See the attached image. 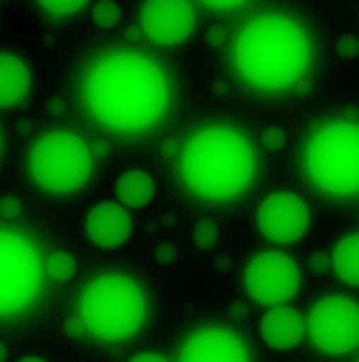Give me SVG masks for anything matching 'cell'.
I'll use <instances>...</instances> for the list:
<instances>
[{"mask_svg":"<svg viewBox=\"0 0 359 362\" xmlns=\"http://www.w3.org/2000/svg\"><path fill=\"white\" fill-rule=\"evenodd\" d=\"M84 103L108 130L143 133L165 117L170 84L149 57L117 52L92 65L84 81Z\"/></svg>","mask_w":359,"mask_h":362,"instance_id":"1","label":"cell"},{"mask_svg":"<svg viewBox=\"0 0 359 362\" xmlns=\"http://www.w3.org/2000/svg\"><path fill=\"white\" fill-rule=\"evenodd\" d=\"M233 62L246 84L262 92L295 87L308 71L311 41L292 16L265 14L240 30Z\"/></svg>","mask_w":359,"mask_h":362,"instance_id":"2","label":"cell"},{"mask_svg":"<svg viewBox=\"0 0 359 362\" xmlns=\"http://www.w3.org/2000/svg\"><path fill=\"white\" fill-rule=\"evenodd\" d=\"M257 160L243 133L211 124L189 136L181 149V179L206 200H233L254 179Z\"/></svg>","mask_w":359,"mask_h":362,"instance_id":"3","label":"cell"},{"mask_svg":"<svg viewBox=\"0 0 359 362\" xmlns=\"http://www.w3.org/2000/svg\"><path fill=\"white\" fill-rule=\"evenodd\" d=\"M146 295L130 276L103 273L78 295V317L105 344H122L138 335L146 322Z\"/></svg>","mask_w":359,"mask_h":362,"instance_id":"4","label":"cell"},{"mask_svg":"<svg viewBox=\"0 0 359 362\" xmlns=\"http://www.w3.org/2000/svg\"><path fill=\"white\" fill-rule=\"evenodd\" d=\"M305 170L327 195L348 197L359 192V124L329 122L316 127L305 146Z\"/></svg>","mask_w":359,"mask_h":362,"instance_id":"5","label":"cell"},{"mask_svg":"<svg viewBox=\"0 0 359 362\" xmlns=\"http://www.w3.org/2000/svg\"><path fill=\"white\" fill-rule=\"evenodd\" d=\"M33 181L52 195H71L92 176V146L71 130H52L41 136L28 157Z\"/></svg>","mask_w":359,"mask_h":362,"instance_id":"6","label":"cell"},{"mask_svg":"<svg viewBox=\"0 0 359 362\" xmlns=\"http://www.w3.org/2000/svg\"><path fill=\"white\" fill-rule=\"evenodd\" d=\"M44 271L41 257L28 238L16 235L11 230L0 233V314L3 317L19 314L35 300Z\"/></svg>","mask_w":359,"mask_h":362,"instance_id":"7","label":"cell"},{"mask_svg":"<svg viewBox=\"0 0 359 362\" xmlns=\"http://www.w3.org/2000/svg\"><path fill=\"white\" fill-rule=\"evenodd\" d=\"M305 322L311 344L329 357H341L359 346V303L346 295L316 300Z\"/></svg>","mask_w":359,"mask_h":362,"instance_id":"8","label":"cell"},{"mask_svg":"<svg viewBox=\"0 0 359 362\" xmlns=\"http://www.w3.org/2000/svg\"><path fill=\"white\" fill-rule=\"evenodd\" d=\"M243 287L259 305H284L300 289L298 262L284 252H259L243 271Z\"/></svg>","mask_w":359,"mask_h":362,"instance_id":"9","label":"cell"},{"mask_svg":"<svg viewBox=\"0 0 359 362\" xmlns=\"http://www.w3.org/2000/svg\"><path fill=\"white\" fill-rule=\"evenodd\" d=\"M311 227V209L295 192H273L257 209V230L270 243H295Z\"/></svg>","mask_w":359,"mask_h":362,"instance_id":"10","label":"cell"},{"mask_svg":"<svg viewBox=\"0 0 359 362\" xmlns=\"http://www.w3.org/2000/svg\"><path fill=\"white\" fill-rule=\"evenodd\" d=\"M195 8L189 0H146L141 8V28L160 46L184 44L195 30Z\"/></svg>","mask_w":359,"mask_h":362,"instance_id":"11","label":"cell"},{"mask_svg":"<svg viewBox=\"0 0 359 362\" xmlns=\"http://www.w3.org/2000/svg\"><path fill=\"white\" fill-rule=\"evenodd\" d=\"M179 362H252L249 349L227 327H200L179 351Z\"/></svg>","mask_w":359,"mask_h":362,"instance_id":"12","label":"cell"},{"mask_svg":"<svg viewBox=\"0 0 359 362\" xmlns=\"http://www.w3.org/2000/svg\"><path fill=\"white\" fill-rule=\"evenodd\" d=\"M133 214L119 200L111 203L103 200L92 206V211L84 219V233L98 249H119L133 235Z\"/></svg>","mask_w":359,"mask_h":362,"instance_id":"13","label":"cell"},{"mask_svg":"<svg viewBox=\"0 0 359 362\" xmlns=\"http://www.w3.org/2000/svg\"><path fill=\"white\" fill-rule=\"evenodd\" d=\"M259 335L270 349L276 351H289L302 344V338L308 335V322L302 319L298 308L292 305H273L265 311V317L259 322Z\"/></svg>","mask_w":359,"mask_h":362,"instance_id":"14","label":"cell"},{"mask_svg":"<svg viewBox=\"0 0 359 362\" xmlns=\"http://www.w3.org/2000/svg\"><path fill=\"white\" fill-rule=\"evenodd\" d=\"M30 68L11 52L0 54V108L19 106L30 92Z\"/></svg>","mask_w":359,"mask_h":362,"instance_id":"15","label":"cell"},{"mask_svg":"<svg viewBox=\"0 0 359 362\" xmlns=\"http://www.w3.org/2000/svg\"><path fill=\"white\" fill-rule=\"evenodd\" d=\"M154 195H157V184L141 168L124 170L119 179H117V200H119L122 206H127L130 211L146 209L151 200H154Z\"/></svg>","mask_w":359,"mask_h":362,"instance_id":"16","label":"cell"},{"mask_svg":"<svg viewBox=\"0 0 359 362\" xmlns=\"http://www.w3.org/2000/svg\"><path fill=\"white\" fill-rule=\"evenodd\" d=\"M332 271L343 284L359 287V233L343 235L341 241L335 243V249H332Z\"/></svg>","mask_w":359,"mask_h":362,"instance_id":"17","label":"cell"},{"mask_svg":"<svg viewBox=\"0 0 359 362\" xmlns=\"http://www.w3.org/2000/svg\"><path fill=\"white\" fill-rule=\"evenodd\" d=\"M44 268H46V276H49L52 281H57V284L71 281L76 276V271H78L76 257L71 255V252H52V255L46 257Z\"/></svg>","mask_w":359,"mask_h":362,"instance_id":"18","label":"cell"},{"mask_svg":"<svg viewBox=\"0 0 359 362\" xmlns=\"http://www.w3.org/2000/svg\"><path fill=\"white\" fill-rule=\"evenodd\" d=\"M92 22L103 30H111L122 22V8L117 0H98L92 6Z\"/></svg>","mask_w":359,"mask_h":362,"instance_id":"19","label":"cell"},{"mask_svg":"<svg viewBox=\"0 0 359 362\" xmlns=\"http://www.w3.org/2000/svg\"><path fill=\"white\" fill-rule=\"evenodd\" d=\"M192 241H195L197 249H203V252H208V249H213L216 246V241H219V225L213 222V219H200L195 225V233H192Z\"/></svg>","mask_w":359,"mask_h":362,"instance_id":"20","label":"cell"},{"mask_svg":"<svg viewBox=\"0 0 359 362\" xmlns=\"http://www.w3.org/2000/svg\"><path fill=\"white\" fill-rule=\"evenodd\" d=\"M38 6H41L49 16L65 19V16H73L76 11H81V8L87 6V0H38Z\"/></svg>","mask_w":359,"mask_h":362,"instance_id":"21","label":"cell"},{"mask_svg":"<svg viewBox=\"0 0 359 362\" xmlns=\"http://www.w3.org/2000/svg\"><path fill=\"white\" fill-rule=\"evenodd\" d=\"M262 146L268 151H281L286 146V133L281 127H276V124H270L262 130Z\"/></svg>","mask_w":359,"mask_h":362,"instance_id":"22","label":"cell"},{"mask_svg":"<svg viewBox=\"0 0 359 362\" xmlns=\"http://www.w3.org/2000/svg\"><path fill=\"white\" fill-rule=\"evenodd\" d=\"M335 52H338L343 60H354V57L359 54V38L357 35H343V38H338Z\"/></svg>","mask_w":359,"mask_h":362,"instance_id":"23","label":"cell"},{"mask_svg":"<svg viewBox=\"0 0 359 362\" xmlns=\"http://www.w3.org/2000/svg\"><path fill=\"white\" fill-rule=\"evenodd\" d=\"M22 214V200L16 195H6L0 200V216L3 219H16Z\"/></svg>","mask_w":359,"mask_h":362,"instance_id":"24","label":"cell"},{"mask_svg":"<svg viewBox=\"0 0 359 362\" xmlns=\"http://www.w3.org/2000/svg\"><path fill=\"white\" fill-rule=\"evenodd\" d=\"M176 257H179V252H176L173 243H160V246L154 249V259H157L160 265H173Z\"/></svg>","mask_w":359,"mask_h":362,"instance_id":"25","label":"cell"},{"mask_svg":"<svg viewBox=\"0 0 359 362\" xmlns=\"http://www.w3.org/2000/svg\"><path fill=\"white\" fill-rule=\"evenodd\" d=\"M65 332H68L71 338H81V335H87V332H90V327H87V322H84V319L76 314V317L65 319Z\"/></svg>","mask_w":359,"mask_h":362,"instance_id":"26","label":"cell"},{"mask_svg":"<svg viewBox=\"0 0 359 362\" xmlns=\"http://www.w3.org/2000/svg\"><path fill=\"white\" fill-rule=\"evenodd\" d=\"M308 268H311V273H324L327 268H332V257H327L324 252H314V255L308 257Z\"/></svg>","mask_w":359,"mask_h":362,"instance_id":"27","label":"cell"},{"mask_svg":"<svg viewBox=\"0 0 359 362\" xmlns=\"http://www.w3.org/2000/svg\"><path fill=\"white\" fill-rule=\"evenodd\" d=\"M200 3L208 6V8H213V11H233V8L243 6L246 0H200Z\"/></svg>","mask_w":359,"mask_h":362,"instance_id":"28","label":"cell"},{"mask_svg":"<svg viewBox=\"0 0 359 362\" xmlns=\"http://www.w3.org/2000/svg\"><path fill=\"white\" fill-rule=\"evenodd\" d=\"M227 41V30L222 28V25H213V28H208V33H206V44L208 46H222Z\"/></svg>","mask_w":359,"mask_h":362,"instance_id":"29","label":"cell"},{"mask_svg":"<svg viewBox=\"0 0 359 362\" xmlns=\"http://www.w3.org/2000/svg\"><path fill=\"white\" fill-rule=\"evenodd\" d=\"M92 154H95V160H103L111 154V146H108V141H92Z\"/></svg>","mask_w":359,"mask_h":362,"instance_id":"30","label":"cell"},{"mask_svg":"<svg viewBox=\"0 0 359 362\" xmlns=\"http://www.w3.org/2000/svg\"><path fill=\"white\" fill-rule=\"evenodd\" d=\"M130 362H167V360H165L163 354H157V351H141Z\"/></svg>","mask_w":359,"mask_h":362,"instance_id":"31","label":"cell"},{"mask_svg":"<svg viewBox=\"0 0 359 362\" xmlns=\"http://www.w3.org/2000/svg\"><path fill=\"white\" fill-rule=\"evenodd\" d=\"M46 108H49V114H52V117H60L62 111H65V100H62V98H52Z\"/></svg>","mask_w":359,"mask_h":362,"instance_id":"32","label":"cell"},{"mask_svg":"<svg viewBox=\"0 0 359 362\" xmlns=\"http://www.w3.org/2000/svg\"><path fill=\"white\" fill-rule=\"evenodd\" d=\"M160 151H163V157H173V154L179 151V144H176L173 138H167V141H163V146H160Z\"/></svg>","mask_w":359,"mask_h":362,"instance_id":"33","label":"cell"},{"mask_svg":"<svg viewBox=\"0 0 359 362\" xmlns=\"http://www.w3.org/2000/svg\"><path fill=\"white\" fill-rule=\"evenodd\" d=\"M295 87H298V92H300V95H308V92L314 90V81H311V78H308V76H302V78H300L298 84H295Z\"/></svg>","mask_w":359,"mask_h":362,"instance_id":"34","label":"cell"},{"mask_svg":"<svg viewBox=\"0 0 359 362\" xmlns=\"http://www.w3.org/2000/svg\"><path fill=\"white\" fill-rule=\"evenodd\" d=\"M230 317L243 319L246 317V305H243V303H233V305H230Z\"/></svg>","mask_w":359,"mask_h":362,"instance_id":"35","label":"cell"},{"mask_svg":"<svg viewBox=\"0 0 359 362\" xmlns=\"http://www.w3.org/2000/svg\"><path fill=\"white\" fill-rule=\"evenodd\" d=\"M141 35H146L143 28H127V38H130V41H138Z\"/></svg>","mask_w":359,"mask_h":362,"instance_id":"36","label":"cell"},{"mask_svg":"<svg viewBox=\"0 0 359 362\" xmlns=\"http://www.w3.org/2000/svg\"><path fill=\"white\" fill-rule=\"evenodd\" d=\"M16 130H19V133H30V130H33V122L19 119V122H16Z\"/></svg>","mask_w":359,"mask_h":362,"instance_id":"37","label":"cell"},{"mask_svg":"<svg viewBox=\"0 0 359 362\" xmlns=\"http://www.w3.org/2000/svg\"><path fill=\"white\" fill-rule=\"evenodd\" d=\"M16 362H46L44 357H35V354H30V357H19Z\"/></svg>","mask_w":359,"mask_h":362,"instance_id":"38","label":"cell"},{"mask_svg":"<svg viewBox=\"0 0 359 362\" xmlns=\"http://www.w3.org/2000/svg\"><path fill=\"white\" fill-rule=\"evenodd\" d=\"M213 92H219V95H225V92H227V84H225V81H219V84H213Z\"/></svg>","mask_w":359,"mask_h":362,"instance_id":"39","label":"cell"}]
</instances>
